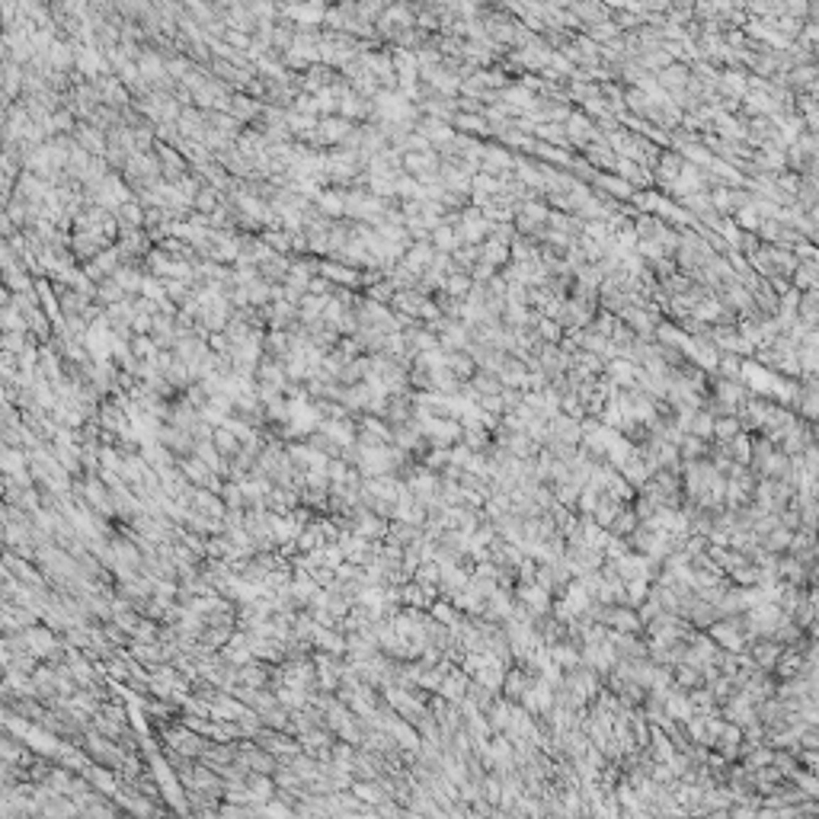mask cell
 Instances as JSON below:
<instances>
[{"instance_id":"6da1fadb","label":"cell","mask_w":819,"mask_h":819,"mask_svg":"<svg viewBox=\"0 0 819 819\" xmlns=\"http://www.w3.org/2000/svg\"><path fill=\"white\" fill-rule=\"evenodd\" d=\"M154 439L161 442L163 448H170L176 458H183V455H192V452H195L192 433H189V429H183V426H173V423H161V426H157V435H154Z\"/></svg>"},{"instance_id":"7a4b0ae2","label":"cell","mask_w":819,"mask_h":819,"mask_svg":"<svg viewBox=\"0 0 819 819\" xmlns=\"http://www.w3.org/2000/svg\"><path fill=\"white\" fill-rule=\"evenodd\" d=\"M423 535H426V528H423V525L403 522V519H391V525H387V538H384V541H391V544H400V548H406V544L420 541Z\"/></svg>"},{"instance_id":"3957f363","label":"cell","mask_w":819,"mask_h":819,"mask_svg":"<svg viewBox=\"0 0 819 819\" xmlns=\"http://www.w3.org/2000/svg\"><path fill=\"white\" fill-rule=\"evenodd\" d=\"M176 465H180V471L186 474L189 480H192L195 487H208V480H212V467H208V461H202L199 455H183V458H176Z\"/></svg>"},{"instance_id":"277c9868","label":"cell","mask_w":819,"mask_h":819,"mask_svg":"<svg viewBox=\"0 0 819 819\" xmlns=\"http://www.w3.org/2000/svg\"><path fill=\"white\" fill-rule=\"evenodd\" d=\"M212 442H215V448H218V455H224V458H234V455L244 448V442H240L227 426H215Z\"/></svg>"},{"instance_id":"5b68a950","label":"cell","mask_w":819,"mask_h":819,"mask_svg":"<svg viewBox=\"0 0 819 819\" xmlns=\"http://www.w3.org/2000/svg\"><path fill=\"white\" fill-rule=\"evenodd\" d=\"M131 640H138V644H154V640H161V621L144 614V618L138 621V627L131 631Z\"/></svg>"},{"instance_id":"8992f818","label":"cell","mask_w":819,"mask_h":819,"mask_svg":"<svg viewBox=\"0 0 819 819\" xmlns=\"http://www.w3.org/2000/svg\"><path fill=\"white\" fill-rule=\"evenodd\" d=\"M439 695H445L448 701H455V704L465 701V678H461L458 672H448V678L439 685Z\"/></svg>"},{"instance_id":"52a82bcc","label":"cell","mask_w":819,"mask_h":819,"mask_svg":"<svg viewBox=\"0 0 819 819\" xmlns=\"http://www.w3.org/2000/svg\"><path fill=\"white\" fill-rule=\"evenodd\" d=\"M429 167H433V154H406L403 157V170L413 176H426Z\"/></svg>"},{"instance_id":"ba28073f","label":"cell","mask_w":819,"mask_h":819,"mask_svg":"<svg viewBox=\"0 0 819 819\" xmlns=\"http://www.w3.org/2000/svg\"><path fill=\"white\" fill-rule=\"evenodd\" d=\"M433 614H435V621H442V624H455V621H458L455 618V608L445 605V602H439V605L433 602Z\"/></svg>"},{"instance_id":"9c48e42d","label":"cell","mask_w":819,"mask_h":819,"mask_svg":"<svg viewBox=\"0 0 819 819\" xmlns=\"http://www.w3.org/2000/svg\"><path fill=\"white\" fill-rule=\"evenodd\" d=\"M452 244H455L452 231H448V227H439V231H435V246H442V250H448V246H452Z\"/></svg>"}]
</instances>
